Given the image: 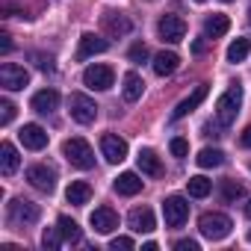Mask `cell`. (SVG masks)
I'll list each match as a JSON object with an SVG mask.
<instances>
[{"mask_svg":"<svg viewBox=\"0 0 251 251\" xmlns=\"http://www.w3.org/2000/svg\"><path fill=\"white\" fill-rule=\"evenodd\" d=\"M56 106H59V92H56V89H42V92L33 95V109H36V112L48 115V112H53Z\"/></svg>","mask_w":251,"mask_h":251,"instance_id":"obj_21","label":"cell"},{"mask_svg":"<svg viewBox=\"0 0 251 251\" xmlns=\"http://www.w3.org/2000/svg\"><path fill=\"white\" fill-rule=\"evenodd\" d=\"M169 148H172V154H175V157H186V154H189V142H186L183 136H175Z\"/></svg>","mask_w":251,"mask_h":251,"instance_id":"obj_33","label":"cell"},{"mask_svg":"<svg viewBox=\"0 0 251 251\" xmlns=\"http://www.w3.org/2000/svg\"><path fill=\"white\" fill-rule=\"evenodd\" d=\"M127 56H130V62H145V59H148V48H145L142 42H136V45L130 48Z\"/></svg>","mask_w":251,"mask_h":251,"instance_id":"obj_34","label":"cell"},{"mask_svg":"<svg viewBox=\"0 0 251 251\" xmlns=\"http://www.w3.org/2000/svg\"><path fill=\"white\" fill-rule=\"evenodd\" d=\"M180 68V56L175 53V50H160L157 56H154V74H160V77H169V74H175Z\"/></svg>","mask_w":251,"mask_h":251,"instance_id":"obj_18","label":"cell"},{"mask_svg":"<svg viewBox=\"0 0 251 251\" xmlns=\"http://www.w3.org/2000/svg\"><path fill=\"white\" fill-rule=\"evenodd\" d=\"M245 216L251 219V198H248V204H245Z\"/></svg>","mask_w":251,"mask_h":251,"instance_id":"obj_41","label":"cell"},{"mask_svg":"<svg viewBox=\"0 0 251 251\" xmlns=\"http://www.w3.org/2000/svg\"><path fill=\"white\" fill-rule=\"evenodd\" d=\"M65 198H68V204L83 207V204H89V198H92V186H89L86 180H74V183L65 189Z\"/></svg>","mask_w":251,"mask_h":251,"instance_id":"obj_23","label":"cell"},{"mask_svg":"<svg viewBox=\"0 0 251 251\" xmlns=\"http://www.w3.org/2000/svg\"><path fill=\"white\" fill-rule=\"evenodd\" d=\"M225 3H230V0H225Z\"/></svg>","mask_w":251,"mask_h":251,"instance_id":"obj_45","label":"cell"},{"mask_svg":"<svg viewBox=\"0 0 251 251\" xmlns=\"http://www.w3.org/2000/svg\"><path fill=\"white\" fill-rule=\"evenodd\" d=\"M18 139H21L24 148H30V151H42V148L48 145V130L42 127V124H24L21 133H18Z\"/></svg>","mask_w":251,"mask_h":251,"instance_id":"obj_13","label":"cell"},{"mask_svg":"<svg viewBox=\"0 0 251 251\" xmlns=\"http://www.w3.org/2000/svg\"><path fill=\"white\" fill-rule=\"evenodd\" d=\"M83 83H86L89 89H95V92H106V89H112V83H115V71H112L109 65H89V68L83 71Z\"/></svg>","mask_w":251,"mask_h":251,"instance_id":"obj_9","label":"cell"},{"mask_svg":"<svg viewBox=\"0 0 251 251\" xmlns=\"http://www.w3.org/2000/svg\"><path fill=\"white\" fill-rule=\"evenodd\" d=\"M195 3H204V0H195Z\"/></svg>","mask_w":251,"mask_h":251,"instance_id":"obj_44","label":"cell"},{"mask_svg":"<svg viewBox=\"0 0 251 251\" xmlns=\"http://www.w3.org/2000/svg\"><path fill=\"white\" fill-rule=\"evenodd\" d=\"M62 242H65V239H62V233H59V225H56V227H48V230H45V236H42V245H45V248H50V251H53V248H59Z\"/></svg>","mask_w":251,"mask_h":251,"instance_id":"obj_31","label":"cell"},{"mask_svg":"<svg viewBox=\"0 0 251 251\" xmlns=\"http://www.w3.org/2000/svg\"><path fill=\"white\" fill-rule=\"evenodd\" d=\"M136 163H139L142 175H151V177H157V175L163 172V166H160V157H157L151 148H142V151H139V157H136Z\"/></svg>","mask_w":251,"mask_h":251,"instance_id":"obj_25","label":"cell"},{"mask_svg":"<svg viewBox=\"0 0 251 251\" xmlns=\"http://www.w3.org/2000/svg\"><path fill=\"white\" fill-rule=\"evenodd\" d=\"M89 222H92L95 233H112V230L118 227V216H115L109 207H98V210L89 216Z\"/></svg>","mask_w":251,"mask_h":251,"instance_id":"obj_15","label":"cell"},{"mask_svg":"<svg viewBox=\"0 0 251 251\" xmlns=\"http://www.w3.org/2000/svg\"><path fill=\"white\" fill-rule=\"evenodd\" d=\"M109 248H112V251H118V248H121V251H130V248H133V239H130V236H115V239L109 242Z\"/></svg>","mask_w":251,"mask_h":251,"instance_id":"obj_35","label":"cell"},{"mask_svg":"<svg viewBox=\"0 0 251 251\" xmlns=\"http://www.w3.org/2000/svg\"><path fill=\"white\" fill-rule=\"evenodd\" d=\"M239 103H242V86L233 83L219 100H216V121L222 124V127H230V124L236 121V112H239Z\"/></svg>","mask_w":251,"mask_h":251,"instance_id":"obj_1","label":"cell"},{"mask_svg":"<svg viewBox=\"0 0 251 251\" xmlns=\"http://www.w3.org/2000/svg\"><path fill=\"white\" fill-rule=\"evenodd\" d=\"M248 24H251V6H248Z\"/></svg>","mask_w":251,"mask_h":251,"instance_id":"obj_42","label":"cell"},{"mask_svg":"<svg viewBox=\"0 0 251 251\" xmlns=\"http://www.w3.org/2000/svg\"><path fill=\"white\" fill-rule=\"evenodd\" d=\"M15 118V106H12V100H0V124H3V127H6V124Z\"/></svg>","mask_w":251,"mask_h":251,"instance_id":"obj_32","label":"cell"},{"mask_svg":"<svg viewBox=\"0 0 251 251\" xmlns=\"http://www.w3.org/2000/svg\"><path fill=\"white\" fill-rule=\"evenodd\" d=\"M186 189H189V195H192V198H207V195L213 192V180H207L204 175H198V177H189Z\"/></svg>","mask_w":251,"mask_h":251,"instance_id":"obj_29","label":"cell"},{"mask_svg":"<svg viewBox=\"0 0 251 251\" xmlns=\"http://www.w3.org/2000/svg\"><path fill=\"white\" fill-rule=\"evenodd\" d=\"M27 83H30V74L24 71V65H15V62L0 65V86L6 92H21Z\"/></svg>","mask_w":251,"mask_h":251,"instance_id":"obj_8","label":"cell"},{"mask_svg":"<svg viewBox=\"0 0 251 251\" xmlns=\"http://www.w3.org/2000/svg\"><path fill=\"white\" fill-rule=\"evenodd\" d=\"M27 180H30V186H36L39 192H48V195L56 189V172L50 166H45V163L30 166L27 169Z\"/></svg>","mask_w":251,"mask_h":251,"instance_id":"obj_10","label":"cell"},{"mask_svg":"<svg viewBox=\"0 0 251 251\" xmlns=\"http://www.w3.org/2000/svg\"><path fill=\"white\" fill-rule=\"evenodd\" d=\"M242 195H245L242 183H236V180H222V198H225V201H236V198H242Z\"/></svg>","mask_w":251,"mask_h":251,"instance_id":"obj_30","label":"cell"},{"mask_svg":"<svg viewBox=\"0 0 251 251\" xmlns=\"http://www.w3.org/2000/svg\"><path fill=\"white\" fill-rule=\"evenodd\" d=\"M163 216H166V227H183V222L189 219V204L183 195H169L163 201Z\"/></svg>","mask_w":251,"mask_h":251,"instance_id":"obj_6","label":"cell"},{"mask_svg":"<svg viewBox=\"0 0 251 251\" xmlns=\"http://www.w3.org/2000/svg\"><path fill=\"white\" fill-rule=\"evenodd\" d=\"M248 242H251V230H248Z\"/></svg>","mask_w":251,"mask_h":251,"instance_id":"obj_43","label":"cell"},{"mask_svg":"<svg viewBox=\"0 0 251 251\" xmlns=\"http://www.w3.org/2000/svg\"><path fill=\"white\" fill-rule=\"evenodd\" d=\"M62 154H65V160L74 166V169H92L95 166V151H92V145L86 142V139H80V136H74V139H68L65 145H62Z\"/></svg>","mask_w":251,"mask_h":251,"instance_id":"obj_2","label":"cell"},{"mask_svg":"<svg viewBox=\"0 0 251 251\" xmlns=\"http://www.w3.org/2000/svg\"><path fill=\"white\" fill-rule=\"evenodd\" d=\"M127 225L133 233H151L157 227V219H154V210L151 207H133L130 216H127Z\"/></svg>","mask_w":251,"mask_h":251,"instance_id":"obj_12","label":"cell"},{"mask_svg":"<svg viewBox=\"0 0 251 251\" xmlns=\"http://www.w3.org/2000/svg\"><path fill=\"white\" fill-rule=\"evenodd\" d=\"M59 233H62V239L65 242H80L83 239V230H80V225L74 222V219H68V216H59Z\"/></svg>","mask_w":251,"mask_h":251,"instance_id":"obj_26","label":"cell"},{"mask_svg":"<svg viewBox=\"0 0 251 251\" xmlns=\"http://www.w3.org/2000/svg\"><path fill=\"white\" fill-rule=\"evenodd\" d=\"M204 98H207V86L201 83V86H198V89H195L189 98H183V100L175 106V112H172V121H180V118H186V115H189V112H192V109H195L201 100H204Z\"/></svg>","mask_w":251,"mask_h":251,"instance_id":"obj_17","label":"cell"},{"mask_svg":"<svg viewBox=\"0 0 251 251\" xmlns=\"http://www.w3.org/2000/svg\"><path fill=\"white\" fill-rule=\"evenodd\" d=\"M230 30V18L227 15H210L207 21H204V36L207 39H219V36H225Z\"/></svg>","mask_w":251,"mask_h":251,"instance_id":"obj_24","label":"cell"},{"mask_svg":"<svg viewBox=\"0 0 251 251\" xmlns=\"http://www.w3.org/2000/svg\"><path fill=\"white\" fill-rule=\"evenodd\" d=\"M124 86H121V92H124V100L127 103H136L139 98H142V92H145V83H142V77L136 74V71H130V74H124V80H121Z\"/></svg>","mask_w":251,"mask_h":251,"instance_id":"obj_22","label":"cell"},{"mask_svg":"<svg viewBox=\"0 0 251 251\" xmlns=\"http://www.w3.org/2000/svg\"><path fill=\"white\" fill-rule=\"evenodd\" d=\"M239 142H242V148H251V124L242 130V136H239Z\"/></svg>","mask_w":251,"mask_h":251,"instance_id":"obj_39","label":"cell"},{"mask_svg":"<svg viewBox=\"0 0 251 251\" xmlns=\"http://www.w3.org/2000/svg\"><path fill=\"white\" fill-rule=\"evenodd\" d=\"M112 186H115V192H118V195H127V198L142 192V180H139V175H136V172H124V175H118Z\"/></svg>","mask_w":251,"mask_h":251,"instance_id":"obj_20","label":"cell"},{"mask_svg":"<svg viewBox=\"0 0 251 251\" xmlns=\"http://www.w3.org/2000/svg\"><path fill=\"white\" fill-rule=\"evenodd\" d=\"M100 154H103V160L106 163H121L124 157H127V142H124L121 136H115V133H103L100 136Z\"/></svg>","mask_w":251,"mask_h":251,"instance_id":"obj_11","label":"cell"},{"mask_svg":"<svg viewBox=\"0 0 251 251\" xmlns=\"http://www.w3.org/2000/svg\"><path fill=\"white\" fill-rule=\"evenodd\" d=\"M106 48H109L106 39H100V36H95V33H83V36H80V48H77V59L83 62V59H89V56H95V53H103Z\"/></svg>","mask_w":251,"mask_h":251,"instance_id":"obj_14","label":"cell"},{"mask_svg":"<svg viewBox=\"0 0 251 251\" xmlns=\"http://www.w3.org/2000/svg\"><path fill=\"white\" fill-rule=\"evenodd\" d=\"M103 30L109 36H127L133 30V24L124 12H103Z\"/></svg>","mask_w":251,"mask_h":251,"instance_id":"obj_16","label":"cell"},{"mask_svg":"<svg viewBox=\"0 0 251 251\" xmlns=\"http://www.w3.org/2000/svg\"><path fill=\"white\" fill-rule=\"evenodd\" d=\"M68 112H71V118H74L77 124H92V121L98 118V103H95L89 95L74 92V95L68 98Z\"/></svg>","mask_w":251,"mask_h":251,"instance_id":"obj_5","label":"cell"},{"mask_svg":"<svg viewBox=\"0 0 251 251\" xmlns=\"http://www.w3.org/2000/svg\"><path fill=\"white\" fill-rule=\"evenodd\" d=\"M204 50H207V42H204V39H198V42L192 45V53H204Z\"/></svg>","mask_w":251,"mask_h":251,"instance_id":"obj_40","label":"cell"},{"mask_svg":"<svg viewBox=\"0 0 251 251\" xmlns=\"http://www.w3.org/2000/svg\"><path fill=\"white\" fill-rule=\"evenodd\" d=\"M33 59H36V68H42V71H53V56H45V53H33Z\"/></svg>","mask_w":251,"mask_h":251,"instance_id":"obj_36","label":"cell"},{"mask_svg":"<svg viewBox=\"0 0 251 251\" xmlns=\"http://www.w3.org/2000/svg\"><path fill=\"white\" fill-rule=\"evenodd\" d=\"M198 227H201V233H204L207 239L219 242V239H225V236L230 233L233 222H230L225 213H204V216L198 219Z\"/></svg>","mask_w":251,"mask_h":251,"instance_id":"obj_4","label":"cell"},{"mask_svg":"<svg viewBox=\"0 0 251 251\" xmlns=\"http://www.w3.org/2000/svg\"><path fill=\"white\" fill-rule=\"evenodd\" d=\"M251 53V42L248 39H233L227 45V62H242Z\"/></svg>","mask_w":251,"mask_h":251,"instance_id":"obj_28","label":"cell"},{"mask_svg":"<svg viewBox=\"0 0 251 251\" xmlns=\"http://www.w3.org/2000/svg\"><path fill=\"white\" fill-rule=\"evenodd\" d=\"M157 33H160L163 42L177 45V42L186 39V21H183L180 15H163V18L157 21Z\"/></svg>","mask_w":251,"mask_h":251,"instance_id":"obj_7","label":"cell"},{"mask_svg":"<svg viewBox=\"0 0 251 251\" xmlns=\"http://www.w3.org/2000/svg\"><path fill=\"white\" fill-rule=\"evenodd\" d=\"M175 248L177 251H198V242L195 239H180V242H175Z\"/></svg>","mask_w":251,"mask_h":251,"instance_id":"obj_37","label":"cell"},{"mask_svg":"<svg viewBox=\"0 0 251 251\" xmlns=\"http://www.w3.org/2000/svg\"><path fill=\"white\" fill-rule=\"evenodd\" d=\"M18 163H21V157H18V151H15L12 142L0 145V172H3V177H12L18 172Z\"/></svg>","mask_w":251,"mask_h":251,"instance_id":"obj_19","label":"cell"},{"mask_svg":"<svg viewBox=\"0 0 251 251\" xmlns=\"http://www.w3.org/2000/svg\"><path fill=\"white\" fill-rule=\"evenodd\" d=\"M39 216H42L39 204H33V201H24V198H15V201H9V210H6V219H9V225H15V227H27V225H36V222H39Z\"/></svg>","mask_w":251,"mask_h":251,"instance_id":"obj_3","label":"cell"},{"mask_svg":"<svg viewBox=\"0 0 251 251\" xmlns=\"http://www.w3.org/2000/svg\"><path fill=\"white\" fill-rule=\"evenodd\" d=\"M0 50H3V53H9V50H12V36H9V33L0 36Z\"/></svg>","mask_w":251,"mask_h":251,"instance_id":"obj_38","label":"cell"},{"mask_svg":"<svg viewBox=\"0 0 251 251\" xmlns=\"http://www.w3.org/2000/svg\"><path fill=\"white\" fill-rule=\"evenodd\" d=\"M195 163H198L201 169H216V166H222V163H225V154H222L219 148H204V151H198Z\"/></svg>","mask_w":251,"mask_h":251,"instance_id":"obj_27","label":"cell"}]
</instances>
